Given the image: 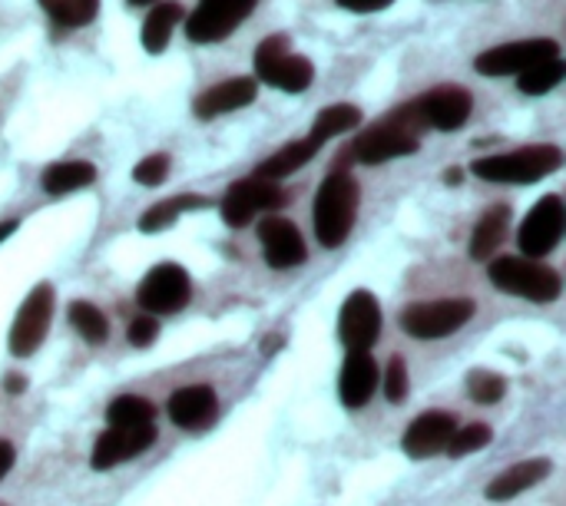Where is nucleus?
Returning <instances> with one entry per match:
<instances>
[{"instance_id": "obj_1", "label": "nucleus", "mask_w": 566, "mask_h": 506, "mask_svg": "<svg viewBox=\"0 0 566 506\" xmlns=\"http://www.w3.org/2000/svg\"><path fill=\"white\" fill-rule=\"evenodd\" d=\"M421 129H424V123L418 119V109L411 103V106L395 109L375 129L361 133L355 139V146H348L345 152H348V159L365 162V166H378V162H388V159H398V156H411L421 146V136H418Z\"/></svg>"}, {"instance_id": "obj_2", "label": "nucleus", "mask_w": 566, "mask_h": 506, "mask_svg": "<svg viewBox=\"0 0 566 506\" xmlns=\"http://www.w3.org/2000/svg\"><path fill=\"white\" fill-rule=\"evenodd\" d=\"M358 182L348 172H332L315 196V235L325 249H338L358 215Z\"/></svg>"}, {"instance_id": "obj_3", "label": "nucleus", "mask_w": 566, "mask_h": 506, "mask_svg": "<svg viewBox=\"0 0 566 506\" xmlns=\"http://www.w3.org/2000/svg\"><path fill=\"white\" fill-rule=\"evenodd\" d=\"M564 166V152L557 146H524L517 152H497V156H484L474 159V176L488 179V182H537L551 172H557Z\"/></svg>"}, {"instance_id": "obj_4", "label": "nucleus", "mask_w": 566, "mask_h": 506, "mask_svg": "<svg viewBox=\"0 0 566 506\" xmlns=\"http://www.w3.org/2000/svg\"><path fill=\"white\" fill-rule=\"evenodd\" d=\"M491 282L504 295H517V298L541 302V305L557 302L564 292V282L551 265H541L534 259H514V255L491 262Z\"/></svg>"}, {"instance_id": "obj_5", "label": "nucleus", "mask_w": 566, "mask_h": 506, "mask_svg": "<svg viewBox=\"0 0 566 506\" xmlns=\"http://www.w3.org/2000/svg\"><path fill=\"white\" fill-rule=\"evenodd\" d=\"M471 318H474L471 298H441V302L408 305L401 312V328L418 341H438L461 331Z\"/></svg>"}, {"instance_id": "obj_6", "label": "nucleus", "mask_w": 566, "mask_h": 506, "mask_svg": "<svg viewBox=\"0 0 566 506\" xmlns=\"http://www.w3.org/2000/svg\"><path fill=\"white\" fill-rule=\"evenodd\" d=\"M255 73L285 93H302L312 86L315 80V66L308 56L289 53V40L285 36H265L255 50Z\"/></svg>"}, {"instance_id": "obj_7", "label": "nucleus", "mask_w": 566, "mask_h": 506, "mask_svg": "<svg viewBox=\"0 0 566 506\" xmlns=\"http://www.w3.org/2000/svg\"><path fill=\"white\" fill-rule=\"evenodd\" d=\"M192 298V282H189V272L182 265H172V262H163L156 268L146 272V278L139 282L136 288V302L146 315H172V312H182Z\"/></svg>"}, {"instance_id": "obj_8", "label": "nucleus", "mask_w": 566, "mask_h": 506, "mask_svg": "<svg viewBox=\"0 0 566 506\" xmlns=\"http://www.w3.org/2000/svg\"><path fill=\"white\" fill-rule=\"evenodd\" d=\"M50 321H53V288L50 285H36L27 295V302L20 305L17 321L10 328V338H7L10 355L13 358H30L43 345V338L50 331Z\"/></svg>"}, {"instance_id": "obj_9", "label": "nucleus", "mask_w": 566, "mask_h": 506, "mask_svg": "<svg viewBox=\"0 0 566 506\" xmlns=\"http://www.w3.org/2000/svg\"><path fill=\"white\" fill-rule=\"evenodd\" d=\"M560 56V46L557 40H521V43H504V46H494L488 53H481L474 60L478 73L484 76H521L527 73L531 66L537 63H547V60H557Z\"/></svg>"}, {"instance_id": "obj_10", "label": "nucleus", "mask_w": 566, "mask_h": 506, "mask_svg": "<svg viewBox=\"0 0 566 506\" xmlns=\"http://www.w3.org/2000/svg\"><path fill=\"white\" fill-rule=\"evenodd\" d=\"M566 209L560 196H544L531 215L524 219L521 232H517V245L527 259H544L557 249L560 235H564Z\"/></svg>"}, {"instance_id": "obj_11", "label": "nucleus", "mask_w": 566, "mask_h": 506, "mask_svg": "<svg viewBox=\"0 0 566 506\" xmlns=\"http://www.w3.org/2000/svg\"><path fill=\"white\" fill-rule=\"evenodd\" d=\"M259 0H202L196 13L186 20V36L192 43H216L226 40L252 10Z\"/></svg>"}, {"instance_id": "obj_12", "label": "nucleus", "mask_w": 566, "mask_h": 506, "mask_svg": "<svg viewBox=\"0 0 566 506\" xmlns=\"http://www.w3.org/2000/svg\"><path fill=\"white\" fill-rule=\"evenodd\" d=\"M285 202L282 189L275 182H265V179H239L229 186L226 199H222V219L232 225V229H242L249 225L259 212L265 209H279Z\"/></svg>"}, {"instance_id": "obj_13", "label": "nucleus", "mask_w": 566, "mask_h": 506, "mask_svg": "<svg viewBox=\"0 0 566 506\" xmlns=\"http://www.w3.org/2000/svg\"><path fill=\"white\" fill-rule=\"evenodd\" d=\"M415 109H418V119L424 123V129L451 133V129L468 123V116L474 109V99H471V93L464 86L448 83V86H434L424 96H418Z\"/></svg>"}, {"instance_id": "obj_14", "label": "nucleus", "mask_w": 566, "mask_h": 506, "mask_svg": "<svg viewBox=\"0 0 566 506\" xmlns=\"http://www.w3.org/2000/svg\"><path fill=\"white\" fill-rule=\"evenodd\" d=\"M381 331V308L371 292H352L342 305L338 335L348 351H368Z\"/></svg>"}, {"instance_id": "obj_15", "label": "nucleus", "mask_w": 566, "mask_h": 506, "mask_svg": "<svg viewBox=\"0 0 566 506\" xmlns=\"http://www.w3.org/2000/svg\"><path fill=\"white\" fill-rule=\"evenodd\" d=\"M153 441H156V428L153 424H143V428H109L93 444V467L96 471H109L116 464H126V461L139 457L143 451H149Z\"/></svg>"}, {"instance_id": "obj_16", "label": "nucleus", "mask_w": 566, "mask_h": 506, "mask_svg": "<svg viewBox=\"0 0 566 506\" xmlns=\"http://www.w3.org/2000/svg\"><path fill=\"white\" fill-rule=\"evenodd\" d=\"M454 431H458V421H454L451 414H444V411H428V414H421V418L408 428L401 447H405L408 457L428 461V457L448 451Z\"/></svg>"}, {"instance_id": "obj_17", "label": "nucleus", "mask_w": 566, "mask_h": 506, "mask_svg": "<svg viewBox=\"0 0 566 506\" xmlns=\"http://www.w3.org/2000/svg\"><path fill=\"white\" fill-rule=\"evenodd\" d=\"M259 242H262L265 262H269L272 268H295V265L305 262L302 232H298L289 219H279V215L262 219V225H259Z\"/></svg>"}, {"instance_id": "obj_18", "label": "nucleus", "mask_w": 566, "mask_h": 506, "mask_svg": "<svg viewBox=\"0 0 566 506\" xmlns=\"http://www.w3.org/2000/svg\"><path fill=\"white\" fill-rule=\"evenodd\" d=\"M216 414H219V398L209 384H189L169 398V418L182 431H206L212 428Z\"/></svg>"}, {"instance_id": "obj_19", "label": "nucleus", "mask_w": 566, "mask_h": 506, "mask_svg": "<svg viewBox=\"0 0 566 506\" xmlns=\"http://www.w3.org/2000/svg\"><path fill=\"white\" fill-rule=\"evenodd\" d=\"M378 378H381V371L368 351H348L345 368H342V381H338L345 408H352V411L365 408L378 391Z\"/></svg>"}, {"instance_id": "obj_20", "label": "nucleus", "mask_w": 566, "mask_h": 506, "mask_svg": "<svg viewBox=\"0 0 566 506\" xmlns=\"http://www.w3.org/2000/svg\"><path fill=\"white\" fill-rule=\"evenodd\" d=\"M252 99H255V80L235 76V80H226V83H216L212 89H206V93L196 99V116L212 119V116L242 109V106H249Z\"/></svg>"}, {"instance_id": "obj_21", "label": "nucleus", "mask_w": 566, "mask_h": 506, "mask_svg": "<svg viewBox=\"0 0 566 506\" xmlns=\"http://www.w3.org/2000/svg\"><path fill=\"white\" fill-rule=\"evenodd\" d=\"M547 474H551V461H524V464H514V467H507V471L488 487V497H491V500H514V497L534 491Z\"/></svg>"}, {"instance_id": "obj_22", "label": "nucleus", "mask_w": 566, "mask_h": 506, "mask_svg": "<svg viewBox=\"0 0 566 506\" xmlns=\"http://www.w3.org/2000/svg\"><path fill=\"white\" fill-rule=\"evenodd\" d=\"M96 179V166L93 162H83V159H70V162H53L40 186L46 196H70L76 189H86L90 182Z\"/></svg>"}, {"instance_id": "obj_23", "label": "nucleus", "mask_w": 566, "mask_h": 506, "mask_svg": "<svg viewBox=\"0 0 566 506\" xmlns=\"http://www.w3.org/2000/svg\"><path fill=\"white\" fill-rule=\"evenodd\" d=\"M511 232V205H494L484 212V219L478 222L474 229V239H471V255L478 262H488L494 255V249L507 239Z\"/></svg>"}, {"instance_id": "obj_24", "label": "nucleus", "mask_w": 566, "mask_h": 506, "mask_svg": "<svg viewBox=\"0 0 566 506\" xmlns=\"http://www.w3.org/2000/svg\"><path fill=\"white\" fill-rule=\"evenodd\" d=\"M318 152V146L312 139H298V143H289L282 146L275 156H269L259 169H255V179H265V182H275L282 176H292L295 169H302L305 162H312V156Z\"/></svg>"}, {"instance_id": "obj_25", "label": "nucleus", "mask_w": 566, "mask_h": 506, "mask_svg": "<svg viewBox=\"0 0 566 506\" xmlns=\"http://www.w3.org/2000/svg\"><path fill=\"white\" fill-rule=\"evenodd\" d=\"M358 123H361V109H358V106H352V103H335V106H328V109H322V113L315 116L308 139L322 149L328 139H335V136L355 129Z\"/></svg>"}, {"instance_id": "obj_26", "label": "nucleus", "mask_w": 566, "mask_h": 506, "mask_svg": "<svg viewBox=\"0 0 566 506\" xmlns=\"http://www.w3.org/2000/svg\"><path fill=\"white\" fill-rule=\"evenodd\" d=\"M179 20H182V7L179 3H159V7H153V13L143 20V46L149 53H163Z\"/></svg>"}, {"instance_id": "obj_27", "label": "nucleus", "mask_w": 566, "mask_h": 506, "mask_svg": "<svg viewBox=\"0 0 566 506\" xmlns=\"http://www.w3.org/2000/svg\"><path fill=\"white\" fill-rule=\"evenodd\" d=\"M202 205H206V199H199V196H176V199L156 202V205L139 219V229H143V232H159V229L172 225V222L179 219V212H186V209H202Z\"/></svg>"}, {"instance_id": "obj_28", "label": "nucleus", "mask_w": 566, "mask_h": 506, "mask_svg": "<svg viewBox=\"0 0 566 506\" xmlns=\"http://www.w3.org/2000/svg\"><path fill=\"white\" fill-rule=\"evenodd\" d=\"M106 421H109V428H143V424H153V404L146 398L123 394V398H116L106 408Z\"/></svg>"}, {"instance_id": "obj_29", "label": "nucleus", "mask_w": 566, "mask_h": 506, "mask_svg": "<svg viewBox=\"0 0 566 506\" xmlns=\"http://www.w3.org/2000/svg\"><path fill=\"white\" fill-rule=\"evenodd\" d=\"M70 325H73L90 345H103V341L109 338V321H106V315H103L96 305H90V302H73V305H70Z\"/></svg>"}, {"instance_id": "obj_30", "label": "nucleus", "mask_w": 566, "mask_h": 506, "mask_svg": "<svg viewBox=\"0 0 566 506\" xmlns=\"http://www.w3.org/2000/svg\"><path fill=\"white\" fill-rule=\"evenodd\" d=\"M564 73L566 63L557 56V60L537 63V66H531L527 73H521V76H517V86H521V93H527V96H544V93H551L554 86H560Z\"/></svg>"}, {"instance_id": "obj_31", "label": "nucleus", "mask_w": 566, "mask_h": 506, "mask_svg": "<svg viewBox=\"0 0 566 506\" xmlns=\"http://www.w3.org/2000/svg\"><path fill=\"white\" fill-rule=\"evenodd\" d=\"M40 7L60 23V27H86L96 10L99 0H40Z\"/></svg>"}, {"instance_id": "obj_32", "label": "nucleus", "mask_w": 566, "mask_h": 506, "mask_svg": "<svg viewBox=\"0 0 566 506\" xmlns=\"http://www.w3.org/2000/svg\"><path fill=\"white\" fill-rule=\"evenodd\" d=\"M491 438H494V434H491V428H488V424H468V428H458L444 454H451V457L478 454V451H484V447L491 444Z\"/></svg>"}, {"instance_id": "obj_33", "label": "nucleus", "mask_w": 566, "mask_h": 506, "mask_svg": "<svg viewBox=\"0 0 566 506\" xmlns=\"http://www.w3.org/2000/svg\"><path fill=\"white\" fill-rule=\"evenodd\" d=\"M468 391H471V401H478V404H497L507 394V381L494 371H471Z\"/></svg>"}, {"instance_id": "obj_34", "label": "nucleus", "mask_w": 566, "mask_h": 506, "mask_svg": "<svg viewBox=\"0 0 566 506\" xmlns=\"http://www.w3.org/2000/svg\"><path fill=\"white\" fill-rule=\"evenodd\" d=\"M385 398L391 404H401L408 398V365L401 358H391L385 368Z\"/></svg>"}, {"instance_id": "obj_35", "label": "nucleus", "mask_w": 566, "mask_h": 506, "mask_svg": "<svg viewBox=\"0 0 566 506\" xmlns=\"http://www.w3.org/2000/svg\"><path fill=\"white\" fill-rule=\"evenodd\" d=\"M169 172V156L166 152H153L146 156L136 169H133V179L143 182V186H159Z\"/></svg>"}, {"instance_id": "obj_36", "label": "nucleus", "mask_w": 566, "mask_h": 506, "mask_svg": "<svg viewBox=\"0 0 566 506\" xmlns=\"http://www.w3.org/2000/svg\"><path fill=\"white\" fill-rule=\"evenodd\" d=\"M156 335H159V325H156V318H153V315H139V318H133V325H129V341H133L136 348H153Z\"/></svg>"}, {"instance_id": "obj_37", "label": "nucleus", "mask_w": 566, "mask_h": 506, "mask_svg": "<svg viewBox=\"0 0 566 506\" xmlns=\"http://www.w3.org/2000/svg\"><path fill=\"white\" fill-rule=\"evenodd\" d=\"M345 10H355V13H375V10H385L391 7L395 0H338Z\"/></svg>"}, {"instance_id": "obj_38", "label": "nucleus", "mask_w": 566, "mask_h": 506, "mask_svg": "<svg viewBox=\"0 0 566 506\" xmlns=\"http://www.w3.org/2000/svg\"><path fill=\"white\" fill-rule=\"evenodd\" d=\"M13 461H17V451H13V444H10V441H0V481L7 477V471L13 467Z\"/></svg>"}, {"instance_id": "obj_39", "label": "nucleus", "mask_w": 566, "mask_h": 506, "mask_svg": "<svg viewBox=\"0 0 566 506\" xmlns=\"http://www.w3.org/2000/svg\"><path fill=\"white\" fill-rule=\"evenodd\" d=\"M7 391H10V394H20V391H23V378L10 375V378H7Z\"/></svg>"}, {"instance_id": "obj_40", "label": "nucleus", "mask_w": 566, "mask_h": 506, "mask_svg": "<svg viewBox=\"0 0 566 506\" xmlns=\"http://www.w3.org/2000/svg\"><path fill=\"white\" fill-rule=\"evenodd\" d=\"M13 232H17V222H0V242H3V239H10Z\"/></svg>"}, {"instance_id": "obj_41", "label": "nucleus", "mask_w": 566, "mask_h": 506, "mask_svg": "<svg viewBox=\"0 0 566 506\" xmlns=\"http://www.w3.org/2000/svg\"><path fill=\"white\" fill-rule=\"evenodd\" d=\"M129 3H153V0H129Z\"/></svg>"}]
</instances>
